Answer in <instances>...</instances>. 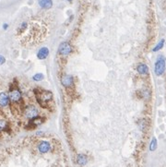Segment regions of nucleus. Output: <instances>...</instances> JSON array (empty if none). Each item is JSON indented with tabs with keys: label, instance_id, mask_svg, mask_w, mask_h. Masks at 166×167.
Segmentation results:
<instances>
[{
	"label": "nucleus",
	"instance_id": "1",
	"mask_svg": "<svg viewBox=\"0 0 166 167\" xmlns=\"http://www.w3.org/2000/svg\"><path fill=\"white\" fill-rule=\"evenodd\" d=\"M37 102L44 108L48 107V103L53 100V93L50 91H35Z\"/></svg>",
	"mask_w": 166,
	"mask_h": 167
},
{
	"label": "nucleus",
	"instance_id": "2",
	"mask_svg": "<svg viewBox=\"0 0 166 167\" xmlns=\"http://www.w3.org/2000/svg\"><path fill=\"white\" fill-rule=\"evenodd\" d=\"M165 57L163 56H159L157 57V60L154 65V73L156 76L160 77L161 75H163L165 71Z\"/></svg>",
	"mask_w": 166,
	"mask_h": 167
},
{
	"label": "nucleus",
	"instance_id": "3",
	"mask_svg": "<svg viewBox=\"0 0 166 167\" xmlns=\"http://www.w3.org/2000/svg\"><path fill=\"white\" fill-rule=\"evenodd\" d=\"M72 52V46L68 42H63L58 46V54L61 56H68Z\"/></svg>",
	"mask_w": 166,
	"mask_h": 167
},
{
	"label": "nucleus",
	"instance_id": "4",
	"mask_svg": "<svg viewBox=\"0 0 166 167\" xmlns=\"http://www.w3.org/2000/svg\"><path fill=\"white\" fill-rule=\"evenodd\" d=\"M39 115L38 109L34 106V105H28L26 108L24 109V115L25 117H27L29 119H33L37 117Z\"/></svg>",
	"mask_w": 166,
	"mask_h": 167
},
{
	"label": "nucleus",
	"instance_id": "5",
	"mask_svg": "<svg viewBox=\"0 0 166 167\" xmlns=\"http://www.w3.org/2000/svg\"><path fill=\"white\" fill-rule=\"evenodd\" d=\"M9 99L13 103H18L21 100V93L18 88H13L9 93Z\"/></svg>",
	"mask_w": 166,
	"mask_h": 167
},
{
	"label": "nucleus",
	"instance_id": "6",
	"mask_svg": "<svg viewBox=\"0 0 166 167\" xmlns=\"http://www.w3.org/2000/svg\"><path fill=\"white\" fill-rule=\"evenodd\" d=\"M61 83L64 87L70 88L74 84V78L72 76H70V75H64V76L61 78Z\"/></svg>",
	"mask_w": 166,
	"mask_h": 167
},
{
	"label": "nucleus",
	"instance_id": "7",
	"mask_svg": "<svg viewBox=\"0 0 166 167\" xmlns=\"http://www.w3.org/2000/svg\"><path fill=\"white\" fill-rule=\"evenodd\" d=\"M50 149H51V145L48 141H42L38 145V150L41 153H46L50 151Z\"/></svg>",
	"mask_w": 166,
	"mask_h": 167
},
{
	"label": "nucleus",
	"instance_id": "8",
	"mask_svg": "<svg viewBox=\"0 0 166 167\" xmlns=\"http://www.w3.org/2000/svg\"><path fill=\"white\" fill-rule=\"evenodd\" d=\"M49 56V49L47 47H42L38 53H37V57L40 60H44L45 58H47V56Z\"/></svg>",
	"mask_w": 166,
	"mask_h": 167
},
{
	"label": "nucleus",
	"instance_id": "9",
	"mask_svg": "<svg viewBox=\"0 0 166 167\" xmlns=\"http://www.w3.org/2000/svg\"><path fill=\"white\" fill-rule=\"evenodd\" d=\"M8 103H9V96H8L6 93H0V106L5 107L7 105Z\"/></svg>",
	"mask_w": 166,
	"mask_h": 167
},
{
	"label": "nucleus",
	"instance_id": "10",
	"mask_svg": "<svg viewBox=\"0 0 166 167\" xmlns=\"http://www.w3.org/2000/svg\"><path fill=\"white\" fill-rule=\"evenodd\" d=\"M137 71H138L140 75L144 76V75H147L149 73V68L147 65L140 63L138 65V66H137Z\"/></svg>",
	"mask_w": 166,
	"mask_h": 167
},
{
	"label": "nucleus",
	"instance_id": "11",
	"mask_svg": "<svg viewBox=\"0 0 166 167\" xmlns=\"http://www.w3.org/2000/svg\"><path fill=\"white\" fill-rule=\"evenodd\" d=\"M39 6L44 8V9H49L53 6V1L52 0H38Z\"/></svg>",
	"mask_w": 166,
	"mask_h": 167
},
{
	"label": "nucleus",
	"instance_id": "12",
	"mask_svg": "<svg viewBox=\"0 0 166 167\" xmlns=\"http://www.w3.org/2000/svg\"><path fill=\"white\" fill-rule=\"evenodd\" d=\"M77 162L78 164L85 165L87 164V162H88V159H87V157L85 155H83V154H78L77 157Z\"/></svg>",
	"mask_w": 166,
	"mask_h": 167
},
{
	"label": "nucleus",
	"instance_id": "13",
	"mask_svg": "<svg viewBox=\"0 0 166 167\" xmlns=\"http://www.w3.org/2000/svg\"><path fill=\"white\" fill-rule=\"evenodd\" d=\"M164 44H165V40L164 39H161L159 43H158L156 45H155V47L152 49V52H154V53H156V52H158V51H160V50H161L163 49V47L164 46Z\"/></svg>",
	"mask_w": 166,
	"mask_h": 167
},
{
	"label": "nucleus",
	"instance_id": "14",
	"mask_svg": "<svg viewBox=\"0 0 166 167\" xmlns=\"http://www.w3.org/2000/svg\"><path fill=\"white\" fill-rule=\"evenodd\" d=\"M156 149H157V140H156V137H153L151 140V144H149V150H151V152H153V151H155Z\"/></svg>",
	"mask_w": 166,
	"mask_h": 167
},
{
	"label": "nucleus",
	"instance_id": "15",
	"mask_svg": "<svg viewBox=\"0 0 166 167\" xmlns=\"http://www.w3.org/2000/svg\"><path fill=\"white\" fill-rule=\"evenodd\" d=\"M32 78H33V80H35V81H41L44 78V74H42V73H37L32 77Z\"/></svg>",
	"mask_w": 166,
	"mask_h": 167
},
{
	"label": "nucleus",
	"instance_id": "16",
	"mask_svg": "<svg viewBox=\"0 0 166 167\" xmlns=\"http://www.w3.org/2000/svg\"><path fill=\"white\" fill-rule=\"evenodd\" d=\"M139 128L141 129L142 131L145 130V128L147 127V123H146V121L145 120H140L139 122Z\"/></svg>",
	"mask_w": 166,
	"mask_h": 167
},
{
	"label": "nucleus",
	"instance_id": "17",
	"mask_svg": "<svg viewBox=\"0 0 166 167\" xmlns=\"http://www.w3.org/2000/svg\"><path fill=\"white\" fill-rule=\"evenodd\" d=\"M7 126V123L5 120H0V131H2L3 129L6 128Z\"/></svg>",
	"mask_w": 166,
	"mask_h": 167
},
{
	"label": "nucleus",
	"instance_id": "18",
	"mask_svg": "<svg viewBox=\"0 0 166 167\" xmlns=\"http://www.w3.org/2000/svg\"><path fill=\"white\" fill-rule=\"evenodd\" d=\"M5 62H6V58L4 56H0V65L4 64Z\"/></svg>",
	"mask_w": 166,
	"mask_h": 167
},
{
	"label": "nucleus",
	"instance_id": "19",
	"mask_svg": "<svg viewBox=\"0 0 166 167\" xmlns=\"http://www.w3.org/2000/svg\"><path fill=\"white\" fill-rule=\"evenodd\" d=\"M3 28H4V29H5V30H6V29H7V24H4V26H3Z\"/></svg>",
	"mask_w": 166,
	"mask_h": 167
},
{
	"label": "nucleus",
	"instance_id": "20",
	"mask_svg": "<svg viewBox=\"0 0 166 167\" xmlns=\"http://www.w3.org/2000/svg\"><path fill=\"white\" fill-rule=\"evenodd\" d=\"M66 1H68V2H71V1H72V0H66Z\"/></svg>",
	"mask_w": 166,
	"mask_h": 167
}]
</instances>
